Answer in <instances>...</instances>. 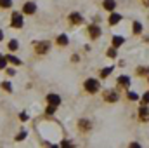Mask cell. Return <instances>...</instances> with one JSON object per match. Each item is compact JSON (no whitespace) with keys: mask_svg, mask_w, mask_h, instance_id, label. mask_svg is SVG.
I'll use <instances>...</instances> for the list:
<instances>
[{"mask_svg":"<svg viewBox=\"0 0 149 148\" xmlns=\"http://www.w3.org/2000/svg\"><path fill=\"white\" fill-rule=\"evenodd\" d=\"M47 101H49L52 106H57V105H61V98H59L57 94H49V96H47Z\"/></svg>","mask_w":149,"mask_h":148,"instance_id":"cell-5","label":"cell"},{"mask_svg":"<svg viewBox=\"0 0 149 148\" xmlns=\"http://www.w3.org/2000/svg\"><path fill=\"white\" fill-rule=\"evenodd\" d=\"M108 56H109V58H116V56H118L116 47H113V49H109V51H108Z\"/></svg>","mask_w":149,"mask_h":148,"instance_id":"cell-22","label":"cell"},{"mask_svg":"<svg viewBox=\"0 0 149 148\" xmlns=\"http://www.w3.org/2000/svg\"><path fill=\"white\" fill-rule=\"evenodd\" d=\"M141 32H142V25L139 21H135L134 23V33H141Z\"/></svg>","mask_w":149,"mask_h":148,"instance_id":"cell-16","label":"cell"},{"mask_svg":"<svg viewBox=\"0 0 149 148\" xmlns=\"http://www.w3.org/2000/svg\"><path fill=\"white\" fill-rule=\"evenodd\" d=\"M80 129H83V131L90 129V122H87V120H80Z\"/></svg>","mask_w":149,"mask_h":148,"instance_id":"cell-18","label":"cell"},{"mask_svg":"<svg viewBox=\"0 0 149 148\" xmlns=\"http://www.w3.org/2000/svg\"><path fill=\"white\" fill-rule=\"evenodd\" d=\"M23 26V14L12 12V28H21Z\"/></svg>","mask_w":149,"mask_h":148,"instance_id":"cell-2","label":"cell"},{"mask_svg":"<svg viewBox=\"0 0 149 148\" xmlns=\"http://www.w3.org/2000/svg\"><path fill=\"white\" fill-rule=\"evenodd\" d=\"M7 59H9L12 65H21V59H17V58H16V56H12V54H10V56H7Z\"/></svg>","mask_w":149,"mask_h":148,"instance_id":"cell-17","label":"cell"},{"mask_svg":"<svg viewBox=\"0 0 149 148\" xmlns=\"http://www.w3.org/2000/svg\"><path fill=\"white\" fill-rule=\"evenodd\" d=\"M12 5V0H0V7H10Z\"/></svg>","mask_w":149,"mask_h":148,"instance_id":"cell-21","label":"cell"},{"mask_svg":"<svg viewBox=\"0 0 149 148\" xmlns=\"http://www.w3.org/2000/svg\"><path fill=\"white\" fill-rule=\"evenodd\" d=\"M121 21V16L120 14H111V18H109V25H118Z\"/></svg>","mask_w":149,"mask_h":148,"instance_id":"cell-11","label":"cell"},{"mask_svg":"<svg viewBox=\"0 0 149 148\" xmlns=\"http://www.w3.org/2000/svg\"><path fill=\"white\" fill-rule=\"evenodd\" d=\"M7 61H9V59H7L5 56H0V70H3V68L7 66Z\"/></svg>","mask_w":149,"mask_h":148,"instance_id":"cell-20","label":"cell"},{"mask_svg":"<svg viewBox=\"0 0 149 148\" xmlns=\"http://www.w3.org/2000/svg\"><path fill=\"white\" fill-rule=\"evenodd\" d=\"M113 70H114L113 66H108V68H104V70H101V77H102V78H104V77H108V75L111 73Z\"/></svg>","mask_w":149,"mask_h":148,"instance_id":"cell-15","label":"cell"},{"mask_svg":"<svg viewBox=\"0 0 149 148\" xmlns=\"http://www.w3.org/2000/svg\"><path fill=\"white\" fill-rule=\"evenodd\" d=\"M88 33H90V37H92V38H97V37H101V33H102V30H101L99 26H95V25H92V26H88Z\"/></svg>","mask_w":149,"mask_h":148,"instance_id":"cell-3","label":"cell"},{"mask_svg":"<svg viewBox=\"0 0 149 148\" xmlns=\"http://www.w3.org/2000/svg\"><path fill=\"white\" fill-rule=\"evenodd\" d=\"M128 99H130V101H137V99H139V96H137L135 92H128Z\"/></svg>","mask_w":149,"mask_h":148,"instance_id":"cell-23","label":"cell"},{"mask_svg":"<svg viewBox=\"0 0 149 148\" xmlns=\"http://www.w3.org/2000/svg\"><path fill=\"white\" fill-rule=\"evenodd\" d=\"M24 138H26V132H21V134H17V136H16V140H17V141H21V140H24Z\"/></svg>","mask_w":149,"mask_h":148,"instance_id":"cell-25","label":"cell"},{"mask_svg":"<svg viewBox=\"0 0 149 148\" xmlns=\"http://www.w3.org/2000/svg\"><path fill=\"white\" fill-rule=\"evenodd\" d=\"M2 37H3V33H2V32H0V40H2Z\"/></svg>","mask_w":149,"mask_h":148,"instance_id":"cell-28","label":"cell"},{"mask_svg":"<svg viewBox=\"0 0 149 148\" xmlns=\"http://www.w3.org/2000/svg\"><path fill=\"white\" fill-rule=\"evenodd\" d=\"M123 42H125L123 37H113V47H120Z\"/></svg>","mask_w":149,"mask_h":148,"instance_id":"cell-13","label":"cell"},{"mask_svg":"<svg viewBox=\"0 0 149 148\" xmlns=\"http://www.w3.org/2000/svg\"><path fill=\"white\" fill-rule=\"evenodd\" d=\"M70 21H71V23H76V25H78V23H81V16H80L78 12H73V14L70 16Z\"/></svg>","mask_w":149,"mask_h":148,"instance_id":"cell-10","label":"cell"},{"mask_svg":"<svg viewBox=\"0 0 149 148\" xmlns=\"http://www.w3.org/2000/svg\"><path fill=\"white\" fill-rule=\"evenodd\" d=\"M141 118L142 120H149V108H146V106L141 108Z\"/></svg>","mask_w":149,"mask_h":148,"instance_id":"cell-12","label":"cell"},{"mask_svg":"<svg viewBox=\"0 0 149 148\" xmlns=\"http://www.w3.org/2000/svg\"><path fill=\"white\" fill-rule=\"evenodd\" d=\"M85 89L88 92H97L99 91V82L95 78H88V80H85Z\"/></svg>","mask_w":149,"mask_h":148,"instance_id":"cell-1","label":"cell"},{"mask_svg":"<svg viewBox=\"0 0 149 148\" xmlns=\"http://www.w3.org/2000/svg\"><path fill=\"white\" fill-rule=\"evenodd\" d=\"M17 47H19V44H17V40H10V42H9V49H10V51H16Z\"/></svg>","mask_w":149,"mask_h":148,"instance_id":"cell-19","label":"cell"},{"mask_svg":"<svg viewBox=\"0 0 149 148\" xmlns=\"http://www.w3.org/2000/svg\"><path fill=\"white\" fill-rule=\"evenodd\" d=\"M102 5H104V9H106V11H113V9L116 7V2H114V0H104V4H102Z\"/></svg>","mask_w":149,"mask_h":148,"instance_id":"cell-8","label":"cell"},{"mask_svg":"<svg viewBox=\"0 0 149 148\" xmlns=\"http://www.w3.org/2000/svg\"><path fill=\"white\" fill-rule=\"evenodd\" d=\"M37 11V5L33 4V2H28V4H24V7H23V12L24 14H33Z\"/></svg>","mask_w":149,"mask_h":148,"instance_id":"cell-4","label":"cell"},{"mask_svg":"<svg viewBox=\"0 0 149 148\" xmlns=\"http://www.w3.org/2000/svg\"><path fill=\"white\" fill-rule=\"evenodd\" d=\"M49 47H50L49 42H40V44L37 45V52L38 54H45V52L49 51Z\"/></svg>","mask_w":149,"mask_h":148,"instance_id":"cell-6","label":"cell"},{"mask_svg":"<svg viewBox=\"0 0 149 148\" xmlns=\"http://www.w3.org/2000/svg\"><path fill=\"white\" fill-rule=\"evenodd\" d=\"M142 101H144V103H149V92H146V94L142 96Z\"/></svg>","mask_w":149,"mask_h":148,"instance_id":"cell-27","label":"cell"},{"mask_svg":"<svg viewBox=\"0 0 149 148\" xmlns=\"http://www.w3.org/2000/svg\"><path fill=\"white\" fill-rule=\"evenodd\" d=\"M106 101H109V103H114V101H118V94H116V92H113V91L106 92Z\"/></svg>","mask_w":149,"mask_h":148,"instance_id":"cell-7","label":"cell"},{"mask_svg":"<svg viewBox=\"0 0 149 148\" xmlns=\"http://www.w3.org/2000/svg\"><path fill=\"white\" fill-rule=\"evenodd\" d=\"M47 113H49V115H52V113H54V111H56V106H52V105H50V106H49V108H47Z\"/></svg>","mask_w":149,"mask_h":148,"instance_id":"cell-26","label":"cell"},{"mask_svg":"<svg viewBox=\"0 0 149 148\" xmlns=\"http://www.w3.org/2000/svg\"><path fill=\"white\" fill-rule=\"evenodd\" d=\"M57 44L59 45H68V37L66 35H59L57 37Z\"/></svg>","mask_w":149,"mask_h":148,"instance_id":"cell-14","label":"cell"},{"mask_svg":"<svg viewBox=\"0 0 149 148\" xmlns=\"http://www.w3.org/2000/svg\"><path fill=\"white\" fill-rule=\"evenodd\" d=\"M118 82H120L121 85H130V77H127V75H121V77H118Z\"/></svg>","mask_w":149,"mask_h":148,"instance_id":"cell-9","label":"cell"},{"mask_svg":"<svg viewBox=\"0 0 149 148\" xmlns=\"http://www.w3.org/2000/svg\"><path fill=\"white\" fill-rule=\"evenodd\" d=\"M2 87H3L5 91H12V87H10V84H9V82H3V84H2Z\"/></svg>","mask_w":149,"mask_h":148,"instance_id":"cell-24","label":"cell"}]
</instances>
